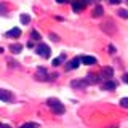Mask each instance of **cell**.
<instances>
[{"mask_svg":"<svg viewBox=\"0 0 128 128\" xmlns=\"http://www.w3.org/2000/svg\"><path fill=\"white\" fill-rule=\"evenodd\" d=\"M64 59V56H59V58H56V59H53V66H59L61 64V61Z\"/></svg>","mask_w":128,"mask_h":128,"instance_id":"cell-18","label":"cell"},{"mask_svg":"<svg viewBox=\"0 0 128 128\" xmlns=\"http://www.w3.org/2000/svg\"><path fill=\"white\" fill-rule=\"evenodd\" d=\"M70 85L74 86V88H85L88 83L85 82V80H72L70 82Z\"/></svg>","mask_w":128,"mask_h":128,"instance_id":"cell-7","label":"cell"},{"mask_svg":"<svg viewBox=\"0 0 128 128\" xmlns=\"http://www.w3.org/2000/svg\"><path fill=\"white\" fill-rule=\"evenodd\" d=\"M6 35H8V37H19V35H21V29L14 27V29L8 30V32H6Z\"/></svg>","mask_w":128,"mask_h":128,"instance_id":"cell-9","label":"cell"},{"mask_svg":"<svg viewBox=\"0 0 128 128\" xmlns=\"http://www.w3.org/2000/svg\"><path fill=\"white\" fill-rule=\"evenodd\" d=\"M0 128H2V123H0Z\"/></svg>","mask_w":128,"mask_h":128,"instance_id":"cell-27","label":"cell"},{"mask_svg":"<svg viewBox=\"0 0 128 128\" xmlns=\"http://www.w3.org/2000/svg\"><path fill=\"white\" fill-rule=\"evenodd\" d=\"M80 61L83 64H86V66H93V64H96V58L94 56H82Z\"/></svg>","mask_w":128,"mask_h":128,"instance_id":"cell-5","label":"cell"},{"mask_svg":"<svg viewBox=\"0 0 128 128\" xmlns=\"http://www.w3.org/2000/svg\"><path fill=\"white\" fill-rule=\"evenodd\" d=\"M50 37H51V38H53V40H54V42H58V40H59V38H58V35H54V34H50Z\"/></svg>","mask_w":128,"mask_h":128,"instance_id":"cell-20","label":"cell"},{"mask_svg":"<svg viewBox=\"0 0 128 128\" xmlns=\"http://www.w3.org/2000/svg\"><path fill=\"white\" fill-rule=\"evenodd\" d=\"M120 106L128 109V98H122V99H120Z\"/></svg>","mask_w":128,"mask_h":128,"instance_id":"cell-17","label":"cell"},{"mask_svg":"<svg viewBox=\"0 0 128 128\" xmlns=\"http://www.w3.org/2000/svg\"><path fill=\"white\" fill-rule=\"evenodd\" d=\"M101 14H102V6L98 5V6L94 8V16H101Z\"/></svg>","mask_w":128,"mask_h":128,"instance_id":"cell-16","label":"cell"},{"mask_svg":"<svg viewBox=\"0 0 128 128\" xmlns=\"http://www.w3.org/2000/svg\"><path fill=\"white\" fill-rule=\"evenodd\" d=\"M48 104H50L51 110H53L54 114H64V106L58 101V99H54V98L48 99Z\"/></svg>","mask_w":128,"mask_h":128,"instance_id":"cell-1","label":"cell"},{"mask_svg":"<svg viewBox=\"0 0 128 128\" xmlns=\"http://www.w3.org/2000/svg\"><path fill=\"white\" fill-rule=\"evenodd\" d=\"M56 2H58V3H66L67 0H56Z\"/></svg>","mask_w":128,"mask_h":128,"instance_id":"cell-24","label":"cell"},{"mask_svg":"<svg viewBox=\"0 0 128 128\" xmlns=\"http://www.w3.org/2000/svg\"><path fill=\"white\" fill-rule=\"evenodd\" d=\"M102 88L104 90H115V88H117V83H115L114 80H107V82L102 85Z\"/></svg>","mask_w":128,"mask_h":128,"instance_id":"cell-8","label":"cell"},{"mask_svg":"<svg viewBox=\"0 0 128 128\" xmlns=\"http://www.w3.org/2000/svg\"><path fill=\"white\" fill-rule=\"evenodd\" d=\"M32 38H34V40H38V38H40V35H38V32H35V30H32Z\"/></svg>","mask_w":128,"mask_h":128,"instance_id":"cell-19","label":"cell"},{"mask_svg":"<svg viewBox=\"0 0 128 128\" xmlns=\"http://www.w3.org/2000/svg\"><path fill=\"white\" fill-rule=\"evenodd\" d=\"M83 6H85V5H83V3H80V2H74V3H72V8H74L75 13L82 11V10H83Z\"/></svg>","mask_w":128,"mask_h":128,"instance_id":"cell-10","label":"cell"},{"mask_svg":"<svg viewBox=\"0 0 128 128\" xmlns=\"http://www.w3.org/2000/svg\"><path fill=\"white\" fill-rule=\"evenodd\" d=\"M3 10H5V6H3V5H0V11H3Z\"/></svg>","mask_w":128,"mask_h":128,"instance_id":"cell-25","label":"cell"},{"mask_svg":"<svg viewBox=\"0 0 128 128\" xmlns=\"http://www.w3.org/2000/svg\"><path fill=\"white\" fill-rule=\"evenodd\" d=\"M123 82H125V83H128V74H125V75H123Z\"/></svg>","mask_w":128,"mask_h":128,"instance_id":"cell-22","label":"cell"},{"mask_svg":"<svg viewBox=\"0 0 128 128\" xmlns=\"http://www.w3.org/2000/svg\"><path fill=\"white\" fill-rule=\"evenodd\" d=\"M2 128H10V126H8V125H2Z\"/></svg>","mask_w":128,"mask_h":128,"instance_id":"cell-26","label":"cell"},{"mask_svg":"<svg viewBox=\"0 0 128 128\" xmlns=\"http://www.w3.org/2000/svg\"><path fill=\"white\" fill-rule=\"evenodd\" d=\"M109 51H110V53H112V54H114V53H115V48H114V45H109Z\"/></svg>","mask_w":128,"mask_h":128,"instance_id":"cell-21","label":"cell"},{"mask_svg":"<svg viewBox=\"0 0 128 128\" xmlns=\"http://www.w3.org/2000/svg\"><path fill=\"white\" fill-rule=\"evenodd\" d=\"M19 19H21L22 24H27V22L30 21V16L29 14H21V16H19Z\"/></svg>","mask_w":128,"mask_h":128,"instance_id":"cell-13","label":"cell"},{"mask_svg":"<svg viewBox=\"0 0 128 128\" xmlns=\"http://www.w3.org/2000/svg\"><path fill=\"white\" fill-rule=\"evenodd\" d=\"M101 75L106 80H110V77H114V70H112V67L107 66V67H104V69L101 70Z\"/></svg>","mask_w":128,"mask_h":128,"instance_id":"cell-4","label":"cell"},{"mask_svg":"<svg viewBox=\"0 0 128 128\" xmlns=\"http://www.w3.org/2000/svg\"><path fill=\"white\" fill-rule=\"evenodd\" d=\"M85 82L86 83H96V82H98V78H96V75H86Z\"/></svg>","mask_w":128,"mask_h":128,"instance_id":"cell-12","label":"cell"},{"mask_svg":"<svg viewBox=\"0 0 128 128\" xmlns=\"http://www.w3.org/2000/svg\"><path fill=\"white\" fill-rule=\"evenodd\" d=\"M0 101L11 102V101H13V94H11L8 90H0Z\"/></svg>","mask_w":128,"mask_h":128,"instance_id":"cell-3","label":"cell"},{"mask_svg":"<svg viewBox=\"0 0 128 128\" xmlns=\"http://www.w3.org/2000/svg\"><path fill=\"white\" fill-rule=\"evenodd\" d=\"M122 0H110V3H114V5H117V3H120Z\"/></svg>","mask_w":128,"mask_h":128,"instance_id":"cell-23","label":"cell"},{"mask_svg":"<svg viewBox=\"0 0 128 128\" xmlns=\"http://www.w3.org/2000/svg\"><path fill=\"white\" fill-rule=\"evenodd\" d=\"M118 16H120V18H123V19H126L128 18V11L126 10H118Z\"/></svg>","mask_w":128,"mask_h":128,"instance_id":"cell-15","label":"cell"},{"mask_svg":"<svg viewBox=\"0 0 128 128\" xmlns=\"http://www.w3.org/2000/svg\"><path fill=\"white\" fill-rule=\"evenodd\" d=\"M21 128H38V123H34V122H29V123H24Z\"/></svg>","mask_w":128,"mask_h":128,"instance_id":"cell-14","label":"cell"},{"mask_svg":"<svg viewBox=\"0 0 128 128\" xmlns=\"http://www.w3.org/2000/svg\"><path fill=\"white\" fill-rule=\"evenodd\" d=\"M10 50H11V51H13V53H19V51H21V50H22V46H21V45H19V43H13V45H11V46H10Z\"/></svg>","mask_w":128,"mask_h":128,"instance_id":"cell-11","label":"cell"},{"mask_svg":"<svg viewBox=\"0 0 128 128\" xmlns=\"http://www.w3.org/2000/svg\"><path fill=\"white\" fill-rule=\"evenodd\" d=\"M80 62H82V61H80V58H74V59H72V61H70L69 64H67V69H69V70H72V69H77V67L80 66Z\"/></svg>","mask_w":128,"mask_h":128,"instance_id":"cell-6","label":"cell"},{"mask_svg":"<svg viewBox=\"0 0 128 128\" xmlns=\"http://www.w3.org/2000/svg\"><path fill=\"white\" fill-rule=\"evenodd\" d=\"M37 54H40L42 58H50V46L45 45V43H40V45L35 48Z\"/></svg>","mask_w":128,"mask_h":128,"instance_id":"cell-2","label":"cell"}]
</instances>
